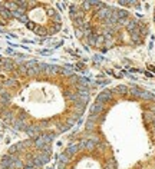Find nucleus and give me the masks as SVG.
<instances>
[{
	"label": "nucleus",
	"mask_w": 155,
	"mask_h": 169,
	"mask_svg": "<svg viewBox=\"0 0 155 169\" xmlns=\"http://www.w3.org/2000/svg\"><path fill=\"white\" fill-rule=\"evenodd\" d=\"M88 100V82L66 69L0 59V119L30 138L66 132L82 116Z\"/></svg>",
	"instance_id": "1"
},
{
	"label": "nucleus",
	"mask_w": 155,
	"mask_h": 169,
	"mask_svg": "<svg viewBox=\"0 0 155 169\" xmlns=\"http://www.w3.org/2000/svg\"><path fill=\"white\" fill-rule=\"evenodd\" d=\"M50 138H30L13 146L3 158L0 169H52Z\"/></svg>",
	"instance_id": "2"
},
{
	"label": "nucleus",
	"mask_w": 155,
	"mask_h": 169,
	"mask_svg": "<svg viewBox=\"0 0 155 169\" xmlns=\"http://www.w3.org/2000/svg\"><path fill=\"white\" fill-rule=\"evenodd\" d=\"M4 6L14 13H20V23L26 25L33 33L39 36H52L58 33L62 26L59 13L49 3H6Z\"/></svg>",
	"instance_id": "3"
}]
</instances>
